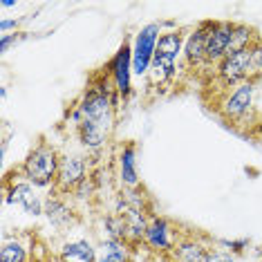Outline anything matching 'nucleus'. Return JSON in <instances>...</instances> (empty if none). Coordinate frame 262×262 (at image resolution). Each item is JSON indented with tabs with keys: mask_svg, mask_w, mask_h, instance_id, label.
I'll use <instances>...</instances> for the list:
<instances>
[{
	"mask_svg": "<svg viewBox=\"0 0 262 262\" xmlns=\"http://www.w3.org/2000/svg\"><path fill=\"white\" fill-rule=\"evenodd\" d=\"M128 61H130V50L128 45H123L121 50H119V54L115 58V63H112V68H115V81H117V90L123 94V97H128L130 92V72H128Z\"/></svg>",
	"mask_w": 262,
	"mask_h": 262,
	"instance_id": "9b49d317",
	"label": "nucleus"
},
{
	"mask_svg": "<svg viewBox=\"0 0 262 262\" xmlns=\"http://www.w3.org/2000/svg\"><path fill=\"white\" fill-rule=\"evenodd\" d=\"M85 177V162L81 157H65L61 159L58 166V175H56V184L63 193H68L70 188L79 186Z\"/></svg>",
	"mask_w": 262,
	"mask_h": 262,
	"instance_id": "0eeeda50",
	"label": "nucleus"
},
{
	"mask_svg": "<svg viewBox=\"0 0 262 262\" xmlns=\"http://www.w3.org/2000/svg\"><path fill=\"white\" fill-rule=\"evenodd\" d=\"M146 240L157 249H168L170 242H168V224L164 220H155V222L148 226L146 231Z\"/></svg>",
	"mask_w": 262,
	"mask_h": 262,
	"instance_id": "ddd939ff",
	"label": "nucleus"
},
{
	"mask_svg": "<svg viewBox=\"0 0 262 262\" xmlns=\"http://www.w3.org/2000/svg\"><path fill=\"white\" fill-rule=\"evenodd\" d=\"M206 262H233V260H231L229 255H224V253H208Z\"/></svg>",
	"mask_w": 262,
	"mask_h": 262,
	"instance_id": "412c9836",
	"label": "nucleus"
},
{
	"mask_svg": "<svg viewBox=\"0 0 262 262\" xmlns=\"http://www.w3.org/2000/svg\"><path fill=\"white\" fill-rule=\"evenodd\" d=\"M112 101H110V92L105 85H94L88 90L85 99L81 103V121L99 126L103 130H108L110 126V117H112Z\"/></svg>",
	"mask_w": 262,
	"mask_h": 262,
	"instance_id": "f03ea898",
	"label": "nucleus"
},
{
	"mask_svg": "<svg viewBox=\"0 0 262 262\" xmlns=\"http://www.w3.org/2000/svg\"><path fill=\"white\" fill-rule=\"evenodd\" d=\"M251 99H253V85L251 83H242L237 90L231 94V99L226 101L224 105V115L226 117H240L249 110L251 105Z\"/></svg>",
	"mask_w": 262,
	"mask_h": 262,
	"instance_id": "1a4fd4ad",
	"label": "nucleus"
},
{
	"mask_svg": "<svg viewBox=\"0 0 262 262\" xmlns=\"http://www.w3.org/2000/svg\"><path fill=\"white\" fill-rule=\"evenodd\" d=\"M258 63H262V50L260 47H247V50H240V52H233V54L224 56L220 61V76H222L224 83H235L244 79L251 68H255Z\"/></svg>",
	"mask_w": 262,
	"mask_h": 262,
	"instance_id": "7ed1b4c3",
	"label": "nucleus"
},
{
	"mask_svg": "<svg viewBox=\"0 0 262 262\" xmlns=\"http://www.w3.org/2000/svg\"><path fill=\"white\" fill-rule=\"evenodd\" d=\"M126 260H128V249L119 240L103 242L99 253V262H126Z\"/></svg>",
	"mask_w": 262,
	"mask_h": 262,
	"instance_id": "4468645a",
	"label": "nucleus"
},
{
	"mask_svg": "<svg viewBox=\"0 0 262 262\" xmlns=\"http://www.w3.org/2000/svg\"><path fill=\"white\" fill-rule=\"evenodd\" d=\"M61 260L63 262H94L97 255H94L92 247L88 242H70L63 247Z\"/></svg>",
	"mask_w": 262,
	"mask_h": 262,
	"instance_id": "f8f14e48",
	"label": "nucleus"
},
{
	"mask_svg": "<svg viewBox=\"0 0 262 262\" xmlns=\"http://www.w3.org/2000/svg\"><path fill=\"white\" fill-rule=\"evenodd\" d=\"M233 27L235 25H231V23H213L211 34H208V40H206V61L208 63L222 61L226 56L231 36H233Z\"/></svg>",
	"mask_w": 262,
	"mask_h": 262,
	"instance_id": "423d86ee",
	"label": "nucleus"
},
{
	"mask_svg": "<svg viewBox=\"0 0 262 262\" xmlns=\"http://www.w3.org/2000/svg\"><path fill=\"white\" fill-rule=\"evenodd\" d=\"M251 38H253V32L244 25H235L233 27V36H231V43H229V50H226V56L233 54V52H240V50H247L251 47Z\"/></svg>",
	"mask_w": 262,
	"mask_h": 262,
	"instance_id": "dca6fc26",
	"label": "nucleus"
},
{
	"mask_svg": "<svg viewBox=\"0 0 262 262\" xmlns=\"http://www.w3.org/2000/svg\"><path fill=\"white\" fill-rule=\"evenodd\" d=\"M157 32L159 27L157 25H148L139 32L137 36V45H135V72L137 74H144L148 70V65L152 63V56H155V47H157Z\"/></svg>",
	"mask_w": 262,
	"mask_h": 262,
	"instance_id": "39448f33",
	"label": "nucleus"
},
{
	"mask_svg": "<svg viewBox=\"0 0 262 262\" xmlns=\"http://www.w3.org/2000/svg\"><path fill=\"white\" fill-rule=\"evenodd\" d=\"M58 166L61 162L56 159V152L50 146L40 144L38 148H34L29 152V157L25 159V175L29 182H34L36 186H47L56 180L58 175Z\"/></svg>",
	"mask_w": 262,
	"mask_h": 262,
	"instance_id": "f257e3e1",
	"label": "nucleus"
},
{
	"mask_svg": "<svg viewBox=\"0 0 262 262\" xmlns=\"http://www.w3.org/2000/svg\"><path fill=\"white\" fill-rule=\"evenodd\" d=\"M206 249L195 242H184L177 247V260L180 262H206Z\"/></svg>",
	"mask_w": 262,
	"mask_h": 262,
	"instance_id": "2eb2a0df",
	"label": "nucleus"
},
{
	"mask_svg": "<svg viewBox=\"0 0 262 262\" xmlns=\"http://www.w3.org/2000/svg\"><path fill=\"white\" fill-rule=\"evenodd\" d=\"M25 249L18 242H5L0 251V262H25Z\"/></svg>",
	"mask_w": 262,
	"mask_h": 262,
	"instance_id": "6ab92c4d",
	"label": "nucleus"
},
{
	"mask_svg": "<svg viewBox=\"0 0 262 262\" xmlns=\"http://www.w3.org/2000/svg\"><path fill=\"white\" fill-rule=\"evenodd\" d=\"M121 172H123V180L128 184H135L137 182V175H135V159H133V146H128L121 155Z\"/></svg>",
	"mask_w": 262,
	"mask_h": 262,
	"instance_id": "aec40b11",
	"label": "nucleus"
},
{
	"mask_svg": "<svg viewBox=\"0 0 262 262\" xmlns=\"http://www.w3.org/2000/svg\"><path fill=\"white\" fill-rule=\"evenodd\" d=\"M11 204H18V206H25L27 213H32V215H38L40 211V200L34 195V190L29 184H14L9 190V198H7Z\"/></svg>",
	"mask_w": 262,
	"mask_h": 262,
	"instance_id": "9d476101",
	"label": "nucleus"
},
{
	"mask_svg": "<svg viewBox=\"0 0 262 262\" xmlns=\"http://www.w3.org/2000/svg\"><path fill=\"white\" fill-rule=\"evenodd\" d=\"M45 213H47V217H50L54 224H58V226L68 224L70 220H72L68 204H63L61 200H47V204H45Z\"/></svg>",
	"mask_w": 262,
	"mask_h": 262,
	"instance_id": "f3484780",
	"label": "nucleus"
},
{
	"mask_svg": "<svg viewBox=\"0 0 262 262\" xmlns=\"http://www.w3.org/2000/svg\"><path fill=\"white\" fill-rule=\"evenodd\" d=\"M180 47H182V36L177 32L159 36L157 47H155V56H152V68L157 70L159 79L175 74V58L180 54Z\"/></svg>",
	"mask_w": 262,
	"mask_h": 262,
	"instance_id": "20e7f679",
	"label": "nucleus"
},
{
	"mask_svg": "<svg viewBox=\"0 0 262 262\" xmlns=\"http://www.w3.org/2000/svg\"><path fill=\"white\" fill-rule=\"evenodd\" d=\"M81 139L88 148H99L105 141V130L99 126H92V123L81 121Z\"/></svg>",
	"mask_w": 262,
	"mask_h": 262,
	"instance_id": "a211bd4d",
	"label": "nucleus"
},
{
	"mask_svg": "<svg viewBox=\"0 0 262 262\" xmlns=\"http://www.w3.org/2000/svg\"><path fill=\"white\" fill-rule=\"evenodd\" d=\"M211 27H213V23H204V25L195 29V34L188 38L186 58L190 63L206 61V40H208V34H211Z\"/></svg>",
	"mask_w": 262,
	"mask_h": 262,
	"instance_id": "6e6552de",
	"label": "nucleus"
}]
</instances>
